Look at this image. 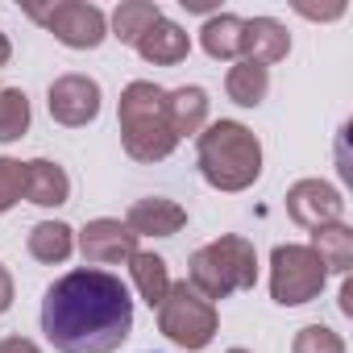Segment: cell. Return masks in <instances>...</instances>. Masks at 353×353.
<instances>
[{"mask_svg": "<svg viewBox=\"0 0 353 353\" xmlns=\"http://www.w3.org/2000/svg\"><path fill=\"white\" fill-rule=\"evenodd\" d=\"M26 200L38 208H59L71 200V174L50 162V158H34L26 162Z\"/></svg>", "mask_w": 353, "mask_h": 353, "instance_id": "9a60e30c", "label": "cell"}, {"mask_svg": "<svg viewBox=\"0 0 353 353\" xmlns=\"http://www.w3.org/2000/svg\"><path fill=\"white\" fill-rule=\"evenodd\" d=\"M117 121H121V145L133 162H162L179 145V137L166 125V92L150 79H133L121 92Z\"/></svg>", "mask_w": 353, "mask_h": 353, "instance_id": "3957f363", "label": "cell"}, {"mask_svg": "<svg viewBox=\"0 0 353 353\" xmlns=\"http://www.w3.org/2000/svg\"><path fill=\"white\" fill-rule=\"evenodd\" d=\"M328 283L324 262L316 258L312 245H279L270 254V295L283 307H299L312 303Z\"/></svg>", "mask_w": 353, "mask_h": 353, "instance_id": "8992f818", "label": "cell"}, {"mask_svg": "<svg viewBox=\"0 0 353 353\" xmlns=\"http://www.w3.org/2000/svg\"><path fill=\"white\" fill-rule=\"evenodd\" d=\"M216 324H221L216 303H208L188 279L183 283H170L166 299L158 303V328H162V336L174 341L179 349H188V353L208 349L212 336H216Z\"/></svg>", "mask_w": 353, "mask_h": 353, "instance_id": "5b68a950", "label": "cell"}, {"mask_svg": "<svg viewBox=\"0 0 353 353\" xmlns=\"http://www.w3.org/2000/svg\"><path fill=\"white\" fill-rule=\"evenodd\" d=\"M295 13H303V17H312V21H336V17H345V5H295Z\"/></svg>", "mask_w": 353, "mask_h": 353, "instance_id": "d4e9b609", "label": "cell"}, {"mask_svg": "<svg viewBox=\"0 0 353 353\" xmlns=\"http://www.w3.org/2000/svg\"><path fill=\"white\" fill-rule=\"evenodd\" d=\"M42 332L59 353H112L133 332L129 287L108 270H71L46 287Z\"/></svg>", "mask_w": 353, "mask_h": 353, "instance_id": "6da1fadb", "label": "cell"}, {"mask_svg": "<svg viewBox=\"0 0 353 353\" xmlns=\"http://www.w3.org/2000/svg\"><path fill=\"white\" fill-rule=\"evenodd\" d=\"M21 196H26V162L0 158V216H5Z\"/></svg>", "mask_w": 353, "mask_h": 353, "instance_id": "cb8c5ba5", "label": "cell"}, {"mask_svg": "<svg viewBox=\"0 0 353 353\" xmlns=\"http://www.w3.org/2000/svg\"><path fill=\"white\" fill-rule=\"evenodd\" d=\"M9 307H13V274L5 270V262H0V316Z\"/></svg>", "mask_w": 353, "mask_h": 353, "instance_id": "4316f807", "label": "cell"}, {"mask_svg": "<svg viewBox=\"0 0 353 353\" xmlns=\"http://www.w3.org/2000/svg\"><path fill=\"white\" fill-rule=\"evenodd\" d=\"M75 245H79V254L92 266H121V262H129L137 254V237L129 233V225L125 221H112V216L88 221Z\"/></svg>", "mask_w": 353, "mask_h": 353, "instance_id": "30bf717a", "label": "cell"}, {"mask_svg": "<svg viewBox=\"0 0 353 353\" xmlns=\"http://www.w3.org/2000/svg\"><path fill=\"white\" fill-rule=\"evenodd\" d=\"M129 270H133V283H137V295L150 303V307H158L162 299H166V291H170V270H166V258H158V254H145V250H137L133 258H129Z\"/></svg>", "mask_w": 353, "mask_h": 353, "instance_id": "ffe728a7", "label": "cell"}, {"mask_svg": "<svg viewBox=\"0 0 353 353\" xmlns=\"http://www.w3.org/2000/svg\"><path fill=\"white\" fill-rule=\"evenodd\" d=\"M133 50H137L145 63H154V67H174V63H183V59L192 54V38H188L183 26H174V21H166V17H158V21L137 38Z\"/></svg>", "mask_w": 353, "mask_h": 353, "instance_id": "4fadbf2b", "label": "cell"}, {"mask_svg": "<svg viewBox=\"0 0 353 353\" xmlns=\"http://www.w3.org/2000/svg\"><path fill=\"white\" fill-rule=\"evenodd\" d=\"M26 13L46 26L63 46L71 50H96L108 38V17L96 5H83V0H54V5H26Z\"/></svg>", "mask_w": 353, "mask_h": 353, "instance_id": "52a82bcc", "label": "cell"}, {"mask_svg": "<svg viewBox=\"0 0 353 353\" xmlns=\"http://www.w3.org/2000/svg\"><path fill=\"white\" fill-rule=\"evenodd\" d=\"M75 254V229L63 221H38L30 229V258L42 266H63Z\"/></svg>", "mask_w": 353, "mask_h": 353, "instance_id": "2e32d148", "label": "cell"}, {"mask_svg": "<svg viewBox=\"0 0 353 353\" xmlns=\"http://www.w3.org/2000/svg\"><path fill=\"white\" fill-rule=\"evenodd\" d=\"M30 129V96L21 88H0V141H17Z\"/></svg>", "mask_w": 353, "mask_h": 353, "instance_id": "7402d4cb", "label": "cell"}, {"mask_svg": "<svg viewBox=\"0 0 353 353\" xmlns=\"http://www.w3.org/2000/svg\"><path fill=\"white\" fill-rule=\"evenodd\" d=\"M312 250H316V258L324 262L328 274H349V266H353V229L349 225L312 229Z\"/></svg>", "mask_w": 353, "mask_h": 353, "instance_id": "d6986e66", "label": "cell"}, {"mask_svg": "<svg viewBox=\"0 0 353 353\" xmlns=\"http://www.w3.org/2000/svg\"><path fill=\"white\" fill-rule=\"evenodd\" d=\"M162 17V9L154 0H121L112 13V38H121L125 46H137V38Z\"/></svg>", "mask_w": 353, "mask_h": 353, "instance_id": "44dd1931", "label": "cell"}, {"mask_svg": "<svg viewBox=\"0 0 353 353\" xmlns=\"http://www.w3.org/2000/svg\"><path fill=\"white\" fill-rule=\"evenodd\" d=\"M287 212L299 229H324V225H341L345 216V200L332 183L324 179H299L287 192Z\"/></svg>", "mask_w": 353, "mask_h": 353, "instance_id": "ba28073f", "label": "cell"}, {"mask_svg": "<svg viewBox=\"0 0 353 353\" xmlns=\"http://www.w3.org/2000/svg\"><path fill=\"white\" fill-rule=\"evenodd\" d=\"M241 26H245V21H241L237 13H216V17H208L204 30H200L204 54L216 59V63H237V59H241Z\"/></svg>", "mask_w": 353, "mask_h": 353, "instance_id": "e0dca14e", "label": "cell"}, {"mask_svg": "<svg viewBox=\"0 0 353 353\" xmlns=\"http://www.w3.org/2000/svg\"><path fill=\"white\" fill-rule=\"evenodd\" d=\"M9 59H13V46H9V38H5V34H0V71L9 67Z\"/></svg>", "mask_w": 353, "mask_h": 353, "instance_id": "f1b7e54d", "label": "cell"}, {"mask_svg": "<svg viewBox=\"0 0 353 353\" xmlns=\"http://www.w3.org/2000/svg\"><path fill=\"white\" fill-rule=\"evenodd\" d=\"M188 283H192L208 303L229 299V295H237V291H250V287L258 283V250H254V241L233 237V233L208 241L204 250L192 254V262H188Z\"/></svg>", "mask_w": 353, "mask_h": 353, "instance_id": "277c9868", "label": "cell"}, {"mask_svg": "<svg viewBox=\"0 0 353 353\" xmlns=\"http://www.w3.org/2000/svg\"><path fill=\"white\" fill-rule=\"evenodd\" d=\"M225 92H229L233 104L258 108V104L266 100V92H270V67H258V63H250V59H237V63L229 67V75H225Z\"/></svg>", "mask_w": 353, "mask_h": 353, "instance_id": "ac0fdd59", "label": "cell"}, {"mask_svg": "<svg viewBox=\"0 0 353 353\" xmlns=\"http://www.w3.org/2000/svg\"><path fill=\"white\" fill-rule=\"evenodd\" d=\"M291 50V34L283 21L274 17H254L241 26V59L258 63V67H270V63H283Z\"/></svg>", "mask_w": 353, "mask_h": 353, "instance_id": "7c38bea8", "label": "cell"}, {"mask_svg": "<svg viewBox=\"0 0 353 353\" xmlns=\"http://www.w3.org/2000/svg\"><path fill=\"white\" fill-rule=\"evenodd\" d=\"M125 225L133 237H174L188 225V212L166 196H145L125 212Z\"/></svg>", "mask_w": 353, "mask_h": 353, "instance_id": "8fae6325", "label": "cell"}, {"mask_svg": "<svg viewBox=\"0 0 353 353\" xmlns=\"http://www.w3.org/2000/svg\"><path fill=\"white\" fill-rule=\"evenodd\" d=\"M0 353H42L30 336H5L0 341Z\"/></svg>", "mask_w": 353, "mask_h": 353, "instance_id": "484cf974", "label": "cell"}, {"mask_svg": "<svg viewBox=\"0 0 353 353\" xmlns=\"http://www.w3.org/2000/svg\"><path fill=\"white\" fill-rule=\"evenodd\" d=\"M229 353H250V349H229Z\"/></svg>", "mask_w": 353, "mask_h": 353, "instance_id": "f546056e", "label": "cell"}, {"mask_svg": "<svg viewBox=\"0 0 353 353\" xmlns=\"http://www.w3.org/2000/svg\"><path fill=\"white\" fill-rule=\"evenodd\" d=\"M166 125L174 137H200L204 125H208V92L196 88V83H183L166 92Z\"/></svg>", "mask_w": 353, "mask_h": 353, "instance_id": "5bb4252c", "label": "cell"}, {"mask_svg": "<svg viewBox=\"0 0 353 353\" xmlns=\"http://www.w3.org/2000/svg\"><path fill=\"white\" fill-rule=\"evenodd\" d=\"M196 158L200 174L216 192H245L262 174V141L241 121L204 125V133L196 137Z\"/></svg>", "mask_w": 353, "mask_h": 353, "instance_id": "7a4b0ae2", "label": "cell"}, {"mask_svg": "<svg viewBox=\"0 0 353 353\" xmlns=\"http://www.w3.org/2000/svg\"><path fill=\"white\" fill-rule=\"evenodd\" d=\"M50 117L67 129H83L100 117V83L88 75H59L50 83Z\"/></svg>", "mask_w": 353, "mask_h": 353, "instance_id": "9c48e42d", "label": "cell"}, {"mask_svg": "<svg viewBox=\"0 0 353 353\" xmlns=\"http://www.w3.org/2000/svg\"><path fill=\"white\" fill-rule=\"evenodd\" d=\"M341 312L353 316V283H349V279H345V287H341Z\"/></svg>", "mask_w": 353, "mask_h": 353, "instance_id": "83f0119b", "label": "cell"}, {"mask_svg": "<svg viewBox=\"0 0 353 353\" xmlns=\"http://www.w3.org/2000/svg\"><path fill=\"white\" fill-rule=\"evenodd\" d=\"M291 353H345V341H341V332H332L328 324H307V328L295 332Z\"/></svg>", "mask_w": 353, "mask_h": 353, "instance_id": "603a6c76", "label": "cell"}]
</instances>
